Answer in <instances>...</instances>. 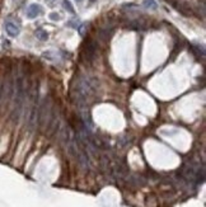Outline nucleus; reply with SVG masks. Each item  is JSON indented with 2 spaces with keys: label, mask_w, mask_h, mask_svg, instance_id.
I'll use <instances>...</instances> for the list:
<instances>
[{
  "label": "nucleus",
  "mask_w": 206,
  "mask_h": 207,
  "mask_svg": "<svg viewBox=\"0 0 206 207\" xmlns=\"http://www.w3.org/2000/svg\"><path fill=\"white\" fill-rule=\"evenodd\" d=\"M98 89L97 81L94 79H90L88 76H79L76 78L75 85L73 87V99L76 105L83 107L96 94Z\"/></svg>",
  "instance_id": "obj_1"
},
{
  "label": "nucleus",
  "mask_w": 206,
  "mask_h": 207,
  "mask_svg": "<svg viewBox=\"0 0 206 207\" xmlns=\"http://www.w3.org/2000/svg\"><path fill=\"white\" fill-rule=\"evenodd\" d=\"M96 51H97V43L94 41L87 42V45L84 47V56L88 61H93L96 57Z\"/></svg>",
  "instance_id": "obj_2"
},
{
  "label": "nucleus",
  "mask_w": 206,
  "mask_h": 207,
  "mask_svg": "<svg viewBox=\"0 0 206 207\" xmlns=\"http://www.w3.org/2000/svg\"><path fill=\"white\" fill-rule=\"evenodd\" d=\"M4 28H5V32L8 33V36H10V37H17L20 32L19 26L16 24L14 22H12V20H6L5 24H4Z\"/></svg>",
  "instance_id": "obj_3"
},
{
  "label": "nucleus",
  "mask_w": 206,
  "mask_h": 207,
  "mask_svg": "<svg viewBox=\"0 0 206 207\" xmlns=\"http://www.w3.org/2000/svg\"><path fill=\"white\" fill-rule=\"evenodd\" d=\"M42 13V8L38 4H31L27 9V17L30 19H34L36 17H38Z\"/></svg>",
  "instance_id": "obj_4"
},
{
  "label": "nucleus",
  "mask_w": 206,
  "mask_h": 207,
  "mask_svg": "<svg viewBox=\"0 0 206 207\" xmlns=\"http://www.w3.org/2000/svg\"><path fill=\"white\" fill-rule=\"evenodd\" d=\"M36 37H37L40 41H47L48 33H47L45 29H42V28H38V29L36 31Z\"/></svg>",
  "instance_id": "obj_5"
},
{
  "label": "nucleus",
  "mask_w": 206,
  "mask_h": 207,
  "mask_svg": "<svg viewBox=\"0 0 206 207\" xmlns=\"http://www.w3.org/2000/svg\"><path fill=\"white\" fill-rule=\"evenodd\" d=\"M62 5H64V8H65L69 13H74V8H73V5H72V3H70L69 2V0H64V2H62Z\"/></svg>",
  "instance_id": "obj_6"
},
{
  "label": "nucleus",
  "mask_w": 206,
  "mask_h": 207,
  "mask_svg": "<svg viewBox=\"0 0 206 207\" xmlns=\"http://www.w3.org/2000/svg\"><path fill=\"white\" fill-rule=\"evenodd\" d=\"M144 5L146 8H150V9H157V3L154 0H145L144 2Z\"/></svg>",
  "instance_id": "obj_7"
},
{
  "label": "nucleus",
  "mask_w": 206,
  "mask_h": 207,
  "mask_svg": "<svg viewBox=\"0 0 206 207\" xmlns=\"http://www.w3.org/2000/svg\"><path fill=\"white\" fill-rule=\"evenodd\" d=\"M50 19H51V20H59L60 16L58 13H51V14H50Z\"/></svg>",
  "instance_id": "obj_8"
},
{
  "label": "nucleus",
  "mask_w": 206,
  "mask_h": 207,
  "mask_svg": "<svg viewBox=\"0 0 206 207\" xmlns=\"http://www.w3.org/2000/svg\"><path fill=\"white\" fill-rule=\"evenodd\" d=\"M76 2H78V3H82V2H83V0H76Z\"/></svg>",
  "instance_id": "obj_9"
},
{
  "label": "nucleus",
  "mask_w": 206,
  "mask_h": 207,
  "mask_svg": "<svg viewBox=\"0 0 206 207\" xmlns=\"http://www.w3.org/2000/svg\"><path fill=\"white\" fill-rule=\"evenodd\" d=\"M93 2H96V0H90V3H93Z\"/></svg>",
  "instance_id": "obj_10"
}]
</instances>
